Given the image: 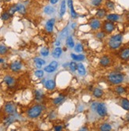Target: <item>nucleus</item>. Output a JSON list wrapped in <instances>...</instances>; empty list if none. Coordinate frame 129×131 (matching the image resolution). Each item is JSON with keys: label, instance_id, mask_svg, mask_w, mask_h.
I'll return each instance as SVG.
<instances>
[{"label": "nucleus", "instance_id": "1", "mask_svg": "<svg viewBox=\"0 0 129 131\" xmlns=\"http://www.w3.org/2000/svg\"><path fill=\"white\" fill-rule=\"evenodd\" d=\"M123 40V36L121 34H116L114 36H111L109 40H108V47L112 50L118 49L121 46Z\"/></svg>", "mask_w": 129, "mask_h": 131}, {"label": "nucleus", "instance_id": "2", "mask_svg": "<svg viewBox=\"0 0 129 131\" xmlns=\"http://www.w3.org/2000/svg\"><path fill=\"white\" fill-rule=\"evenodd\" d=\"M123 80H124L123 74L119 72L111 73L108 76V80L112 84H120L123 82Z\"/></svg>", "mask_w": 129, "mask_h": 131}, {"label": "nucleus", "instance_id": "3", "mask_svg": "<svg viewBox=\"0 0 129 131\" xmlns=\"http://www.w3.org/2000/svg\"><path fill=\"white\" fill-rule=\"evenodd\" d=\"M42 110H43L42 106L37 104V105L33 106L31 108H29V110L27 112V114L30 118H37L41 115Z\"/></svg>", "mask_w": 129, "mask_h": 131}, {"label": "nucleus", "instance_id": "4", "mask_svg": "<svg viewBox=\"0 0 129 131\" xmlns=\"http://www.w3.org/2000/svg\"><path fill=\"white\" fill-rule=\"evenodd\" d=\"M96 112L97 113V114L101 117H105L107 115L108 110H107V108L105 104L104 103H98L97 108H96Z\"/></svg>", "mask_w": 129, "mask_h": 131}, {"label": "nucleus", "instance_id": "5", "mask_svg": "<svg viewBox=\"0 0 129 131\" xmlns=\"http://www.w3.org/2000/svg\"><path fill=\"white\" fill-rule=\"evenodd\" d=\"M115 24H114L112 22L110 21H107L104 22L103 24V30L105 31L106 33H112L114 30H115Z\"/></svg>", "mask_w": 129, "mask_h": 131}, {"label": "nucleus", "instance_id": "6", "mask_svg": "<svg viewBox=\"0 0 129 131\" xmlns=\"http://www.w3.org/2000/svg\"><path fill=\"white\" fill-rule=\"evenodd\" d=\"M16 105L11 102H9L5 105V112L8 114H14L16 113Z\"/></svg>", "mask_w": 129, "mask_h": 131}, {"label": "nucleus", "instance_id": "7", "mask_svg": "<svg viewBox=\"0 0 129 131\" xmlns=\"http://www.w3.org/2000/svg\"><path fill=\"white\" fill-rule=\"evenodd\" d=\"M90 26L93 30H97L101 28V22L98 18H93L90 22Z\"/></svg>", "mask_w": 129, "mask_h": 131}, {"label": "nucleus", "instance_id": "8", "mask_svg": "<svg viewBox=\"0 0 129 131\" xmlns=\"http://www.w3.org/2000/svg\"><path fill=\"white\" fill-rule=\"evenodd\" d=\"M99 63L103 67H107L110 65L111 63V59L110 58L107 56V55H103V56L100 58V61H99Z\"/></svg>", "mask_w": 129, "mask_h": 131}, {"label": "nucleus", "instance_id": "9", "mask_svg": "<svg viewBox=\"0 0 129 131\" xmlns=\"http://www.w3.org/2000/svg\"><path fill=\"white\" fill-rule=\"evenodd\" d=\"M55 23H56V19L55 18L49 19L48 21L46 22L45 28H46V31L48 32H52L53 31V28H54V26H55Z\"/></svg>", "mask_w": 129, "mask_h": 131}, {"label": "nucleus", "instance_id": "10", "mask_svg": "<svg viewBox=\"0 0 129 131\" xmlns=\"http://www.w3.org/2000/svg\"><path fill=\"white\" fill-rule=\"evenodd\" d=\"M11 70L14 72H18L20 70L22 69V63L19 61H14L11 64V66H10Z\"/></svg>", "mask_w": 129, "mask_h": 131}, {"label": "nucleus", "instance_id": "11", "mask_svg": "<svg viewBox=\"0 0 129 131\" xmlns=\"http://www.w3.org/2000/svg\"><path fill=\"white\" fill-rule=\"evenodd\" d=\"M106 18H107L108 21L115 22H117V21L120 20V16L119 14H109L106 15Z\"/></svg>", "mask_w": 129, "mask_h": 131}, {"label": "nucleus", "instance_id": "12", "mask_svg": "<svg viewBox=\"0 0 129 131\" xmlns=\"http://www.w3.org/2000/svg\"><path fill=\"white\" fill-rule=\"evenodd\" d=\"M44 87L48 90H53L56 88V82L53 80H48L44 82Z\"/></svg>", "mask_w": 129, "mask_h": 131}, {"label": "nucleus", "instance_id": "13", "mask_svg": "<svg viewBox=\"0 0 129 131\" xmlns=\"http://www.w3.org/2000/svg\"><path fill=\"white\" fill-rule=\"evenodd\" d=\"M107 15V12H106V10L104 9V8H101V9H98L97 10L96 13V17L98 19H102L104 18Z\"/></svg>", "mask_w": 129, "mask_h": 131}, {"label": "nucleus", "instance_id": "14", "mask_svg": "<svg viewBox=\"0 0 129 131\" xmlns=\"http://www.w3.org/2000/svg\"><path fill=\"white\" fill-rule=\"evenodd\" d=\"M15 116H14V114H9V116L5 118L4 119V124L5 126H10L11 124H12L13 122H14V121H15Z\"/></svg>", "mask_w": 129, "mask_h": 131}, {"label": "nucleus", "instance_id": "15", "mask_svg": "<svg viewBox=\"0 0 129 131\" xmlns=\"http://www.w3.org/2000/svg\"><path fill=\"white\" fill-rule=\"evenodd\" d=\"M77 70H78V74H80L81 76H84V75H85L86 73V68L82 62H79V63L77 64Z\"/></svg>", "mask_w": 129, "mask_h": 131}, {"label": "nucleus", "instance_id": "16", "mask_svg": "<svg viewBox=\"0 0 129 131\" xmlns=\"http://www.w3.org/2000/svg\"><path fill=\"white\" fill-rule=\"evenodd\" d=\"M120 58L123 60L129 59V48H124L120 53Z\"/></svg>", "mask_w": 129, "mask_h": 131}, {"label": "nucleus", "instance_id": "17", "mask_svg": "<svg viewBox=\"0 0 129 131\" xmlns=\"http://www.w3.org/2000/svg\"><path fill=\"white\" fill-rule=\"evenodd\" d=\"M93 95L94 97L99 99V98H101L102 97V96L104 95V92H103V90L101 89V88H95L93 89Z\"/></svg>", "mask_w": 129, "mask_h": 131}, {"label": "nucleus", "instance_id": "18", "mask_svg": "<svg viewBox=\"0 0 129 131\" xmlns=\"http://www.w3.org/2000/svg\"><path fill=\"white\" fill-rule=\"evenodd\" d=\"M67 10V5H66V1L65 0H63L61 5H60V8H59V16L62 18L66 13Z\"/></svg>", "mask_w": 129, "mask_h": 131}, {"label": "nucleus", "instance_id": "19", "mask_svg": "<svg viewBox=\"0 0 129 131\" xmlns=\"http://www.w3.org/2000/svg\"><path fill=\"white\" fill-rule=\"evenodd\" d=\"M68 6L71 10V17L72 18H78V14L77 13L74 11V5L72 2V0H68Z\"/></svg>", "mask_w": 129, "mask_h": 131}, {"label": "nucleus", "instance_id": "20", "mask_svg": "<svg viewBox=\"0 0 129 131\" xmlns=\"http://www.w3.org/2000/svg\"><path fill=\"white\" fill-rule=\"evenodd\" d=\"M120 106L123 110H129V100L126 98H122L120 100Z\"/></svg>", "mask_w": 129, "mask_h": 131}, {"label": "nucleus", "instance_id": "21", "mask_svg": "<svg viewBox=\"0 0 129 131\" xmlns=\"http://www.w3.org/2000/svg\"><path fill=\"white\" fill-rule=\"evenodd\" d=\"M71 56L72 59L74 60V61H80L81 62V61H83V60L85 59V55H83V54H82L80 53H79V54L71 53Z\"/></svg>", "mask_w": 129, "mask_h": 131}, {"label": "nucleus", "instance_id": "22", "mask_svg": "<svg viewBox=\"0 0 129 131\" xmlns=\"http://www.w3.org/2000/svg\"><path fill=\"white\" fill-rule=\"evenodd\" d=\"M62 53H63L62 48H59V47H57V48H55V50L53 51V52H52V56H53V58H59V57L61 56Z\"/></svg>", "mask_w": 129, "mask_h": 131}, {"label": "nucleus", "instance_id": "23", "mask_svg": "<svg viewBox=\"0 0 129 131\" xmlns=\"http://www.w3.org/2000/svg\"><path fill=\"white\" fill-rule=\"evenodd\" d=\"M4 82L8 85V86H12V85L15 83V80H14V78H12L11 76H6L4 78Z\"/></svg>", "mask_w": 129, "mask_h": 131}, {"label": "nucleus", "instance_id": "24", "mask_svg": "<svg viewBox=\"0 0 129 131\" xmlns=\"http://www.w3.org/2000/svg\"><path fill=\"white\" fill-rule=\"evenodd\" d=\"M55 8H54L53 6H45L44 7V13L45 14H47V15H51V14H52L54 12H55Z\"/></svg>", "mask_w": 129, "mask_h": 131}, {"label": "nucleus", "instance_id": "25", "mask_svg": "<svg viewBox=\"0 0 129 131\" xmlns=\"http://www.w3.org/2000/svg\"><path fill=\"white\" fill-rule=\"evenodd\" d=\"M34 62H35V65L37 66V68H41L43 65L45 64V61L44 59L41 58H34Z\"/></svg>", "mask_w": 129, "mask_h": 131}, {"label": "nucleus", "instance_id": "26", "mask_svg": "<svg viewBox=\"0 0 129 131\" xmlns=\"http://www.w3.org/2000/svg\"><path fill=\"white\" fill-rule=\"evenodd\" d=\"M99 129L101 131H109L112 130V126L108 123H103L100 126Z\"/></svg>", "mask_w": 129, "mask_h": 131}, {"label": "nucleus", "instance_id": "27", "mask_svg": "<svg viewBox=\"0 0 129 131\" xmlns=\"http://www.w3.org/2000/svg\"><path fill=\"white\" fill-rule=\"evenodd\" d=\"M44 97V93L41 90H37L35 91V98L37 101H41Z\"/></svg>", "mask_w": 129, "mask_h": 131}, {"label": "nucleus", "instance_id": "28", "mask_svg": "<svg viewBox=\"0 0 129 131\" xmlns=\"http://www.w3.org/2000/svg\"><path fill=\"white\" fill-rule=\"evenodd\" d=\"M17 7H18V12H19L20 14H25L26 13V7L23 4H21V3H18L17 4Z\"/></svg>", "mask_w": 129, "mask_h": 131}, {"label": "nucleus", "instance_id": "29", "mask_svg": "<svg viewBox=\"0 0 129 131\" xmlns=\"http://www.w3.org/2000/svg\"><path fill=\"white\" fill-rule=\"evenodd\" d=\"M66 42H67V45L70 48H74V40L72 38V36H68L66 40Z\"/></svg>", "mask_w": 129, "mask_h": 131}, {"label": "nucleus", "instance_id": "30", "mask_svg": "<svg viewBox=\"0 0 129 131\" xmlns=\"http://www.w3.org/2000/svg\"><path fill=\"white\" fill-rule=\"evenodd\" d=\"M64 99H65V97H64L63 96H59L58 97H56L53 100V104H56V105H58L59 104H61L64 100Z\"/></svg>", "mask_w": 129, "mask_h": 131}, {"label": "nucleus", "instance_id": "31", "mask_svg": "<svg viewBox=\"0 0 129 131\" xmlns=\"http://www.w3.org/2000/svg\"><path fill=\"white\" fill-rule=\"evenodd\" d=\"M115 92L118 94V95H122L126 92V89L123 88L121 85H119V86L116 87L115 88Z\"/></svg>", "mask_w": 129, "mask_h": 131}, {"label": "nucleus", "instance_id": "32", "mask_svg": "<svg viewBox=\"0 0 129 131\" xmlns=\"http://www.w3.org/2000/svg\"><path fill=\"white\" fill-rule=\"evenodd\" d=\"M95 36L98 39V40H103L106 36V32L105 31H101V32H98L96 33Z\"/></svg>", "mask_w": 129, "mask_h": 131}, {"label": "nucleus", "instance_id": "33", "mask_svg": "<svg viewBox=\"0 0 129 131\" xmlns=\"http://www.w3.org/2000/svg\"><path fill=\"white\" fill-rule=\"evenodd\" d=\"M105 6H106L107 9L111 10H112L115 9V3H114L113 2H112V1H107L105 2Z\"/></svg>", "mask_w": 129, "mask_h": 131}, {"label": "nucleus", "instance_id": "34", "mask_svg": "<svg viewBox=\"0 0 129 131\" xmlns=\"http://www.w3.org/2000/svg\"><path fill=\"white\" fill-rule=\"evenodd\" d=\"M68 28L66 27V28H64L63 30L60 33V37L62 39H65V38H67V36H68Z\"/></svg>", "mask_w": 129, "mask_h": 131}, {"label": "nucleus", "instance_id": "35", "mask_svg": "<svg viewBox=\"0 0 129 131\" xmlns=\"http://www.w3.org/2000/svg\"><path fill=\"white\" fill-rule=\"evenodd\" d=\"M17 11H18V7H17V4H16V5H13V6L9 9L8 13L12 16V15H14Z\"/></svg>", "mask_w": 129, "mask_h": 131}, {"label": "nucleus", "instance_id": "36", "mask_svg": "<svg viewBox=\"0 0 129 131\" xmlns=\"http://www.w3.org/2000/svg\"><path fill=\"white\" fill-rule=\"evenodd\" d=\"M41 54L42 56H44V57L48 56V54H49V49L46 47L42 48L41 50Z\"/></svg>", "mask_w": 129, "mask_h": 131}, {"label": "nucleus", "instance_id": "37", "mask_svg": "<svg viewBox=\"0 0 129 131\" xmlns=\"http://www.w3.org/2000/svg\"><path fill=\"white\" fill-rule=\"evenodd\" d=\"M74 51L78 53H81L83 51V46L81 44H78L75 47H74Z\"/></svg>", "mask_w": 129, "mask_h": 131}, {"label": "nucleus", "instance_id": "38", "mask_svg": "<svg viewBox=\"0 0 129 131\" xmlns=\"http://www.w3.org/2000/svg\"><path fill=\"white\" fill-rule=\"evenodd\" d=\"M56 69L52 67V66H50V65L47 66L44 68V71H46L48 73H53L54 71H56Z\"/></svg>", "mask_w": 129, "mask_h": 131}, {"label": "nucleus", "instance_id": "39", "mask_svg": "<svg viewBox=\"0 0 129 131\" xmlns=\"http://www.w3.org/2000/svg\"><path fill=\"white\" fill-rule=\"evenodd\" d=\"M69 66H70V69L72 72H75L77 70V63L75 62H71Z\"/></svg>", "mask_w": 129, "mask_h": 131}, {"label": "nucleus", "instance_id": "40", "mask_svg": "<svg viewBox=\"0 0 129 131\" xmlns=\"http://www.w3.org/2000/svg\"><path fill=\"white\" fill-rule=\"evenodd\" d=\"M11 15L8 12H5L2 14V16H1V18L2 20H3V21H7V20L10 19V18H11Z\"/></svg>", "mask_w": 129, "mask_h": 131}, {"label": "nucleus", "instance_id": "41", "mask_svg": "<svg viewBox=\"0 0 129 131\" xmlns=\"http://www.w3.org/2000/svg\"><path fill=\"white\" fill-rule=\"evenodd\" d=\"M103 0H91V4L93 6H101Z\"/></svg>", "mask_w": 129, "mask_h": 131}, {"label": "nucleus", "instance_id": "42", "mask_svg": "<svg viewBox=\"0 0 129 131\" xmlns=\"http://www.w3.org/2000/svg\"><path fill=\"white\" fill-rule=\"evenodd\" d=\"M7 51H8V49L6 46H4V45H0V54H4L7 52Z\"/></svg>", "mask_w": 129, "mask_h": 131}, {"label": "nucleus", "instance_id": "43", "mask_svg": "<svg viewBox=\"0 0 129 131\" xmlns=\"http://www.w3.org/2000/svg\"><path fill=\"white\" fill-rule=\"evenodd\" d=\"M35 76L38 78H43L44 76V71L41 70H37V71L35 72Z\"/></svg>", "mask_w": 129, "mask_h": 131}, {"label": "nucleus", "instance_id": "44", "mask_svg": "<svg viewBox=\"0 0 129 131\" xmlns=\"http://www.w3.org/2000/svg\"><path fill=\"white\" fill-rule=\"evenodd\" d=\"M50 66H52V67H54V68H56V69H57V67H58V62H56V61H52L50 64H49Z\"/></svg>", "mask_w": 129, "mask_h": 131}, {"label": "nucleus", "instance_id": "45", "mask_svg": "<svg viewBox=\"0 0 129 131\" xmlns=\"http://www.w3.org/2000/svg\"><path fill=\"white\" fill-rule=\"evenodd\" d=\"M56 112H52L50 115H49V118H50L51 119H54V118H56Z\"/></svg>", "mask_w": 129, "mask_h": 131}, {"label": "nucleus", "instance_id": "46", "mask_svg": "<svg viewBox=\"0 0 129 131\" xmlns=\"http://www.w3.org/2000/svg\"><path fill=\"white\" fill-rule=\"evenodd\" d=\"M97 102H93L92 104H91V108L94 110H96V108H97Z\"/></svg>", "mask_w": 129, "mask_h": 131}, {"label": "nucleus", "instance_id": "47", "mask_svg": "<svg viewBox=\"0 0 129 131\" xmlns=\"http://www.w3.org/2000/svg\"><path fill=\"white\" fill-rule=\"evenodd\" d=\"M54 130H56V131H59V130H63V127L61 126H55V127H54Z\"/></svg>", "mask_w": 129, "mask_h": 131}, {"label": "nucleus", "instance_id": "48", "mask_svg": "<svg viewBox=\"0 0 129 131\" xmlns=\"http://www.w3.org/2000/svg\"><path fill=\"white\" fill-rule=\"evenodd\" d=\"M58 2H59V0H50V2H51L52 5H55V4H56Z\"/></svg>", "mask_w": 129, "mask_h": 131}, {"label": "nucleus", "instance_id": "49", "mask_svg": "<svg viewBox=\"0 0 129 131\" xmlns=\"http://www.w3.org/2000/svg\"><path fill=\"white\" fill-rule=\"evenodd\" d=\"M56 45L57 47H59V45H60V40H57L56 43Z\"/></svg>", "mask_w": 129, "mask_h": 131}, {"label": "nucleus", "instance_id": "50", "mask_svg": "<svg viewBox=\"0 0 129 131\" xmlns=\"http://www.w3.org/2000/svg\"><path fill=\"white\" fill-rule=\"evenodd\" d=\"M126 120L127 121V122H129V113H127L126 114Z\"/></svg>", "mask_w": 129, "mask_h": 131}, {"label": "nucleus", "instance_id": "51", "mask_svg": "<svg viewBox=\"0 0 129 131\" xmlns=\"http://www.w3.org/2000/svg\"><path fill=\"white\" fill-rule=\"evenodd\" d=\"M126 18H127V21H129V12L127 14V16H126Z\"/></svg>", "mask_w": 129, "mask_h": 131}, {"label": "nucleus", "instance_id": "52", "mask_svg": "<svg viewBox=\"0 0 129 131\" xmlns=\"http://www.w3.org/2000/svg\"><path fill=\"white\" fill-rule=\"evenodd\" d=\"M4 62V59L0 58V63H2V62Z\"/></svg>", "mask_w": 129, "mask_h": 131}, {"label": "nucleus", "instance_id": "53", "mask_svg": "<svg viewBox=\"0 0 129 131\" xmlns=\"http://www.w3.org/2000/svg\"><path fill=\"white\" fill-rule=\"evenodd\" d=\"M76 24V23H74V24H72V28H74V27H75V26H76V24Z\"/></svg>", "mask_w": 129, "mask_h": 131}, {"label": "nucleus", "instance_id": "54", "mask_svg": "<svg viewBox=\"0 0 129 131\" xmlns=\"http://www.w3.org/2000/svg\"><path fill=\"white\" fill-rule=\"evenodd\" d=\"M68 65H69L68 63H66V64H64V65H63V66H64V67H66V66H67Z\"/></svg>", "mask_w": 129, "mask_h": 131}, {"label": "nucleus", "instance_id": "55", "mask_svg": "<svg viewBox=\"0 0 129 131\" xmlns=\"http://www.w3.org/2000/svg\"><path fill=\"white\" fill-rule=\"evenodd\" d=\"M4 1H6V2H10L11 0H4Z\"/></svg>", "mask_w": 129, "mask_h": 131}]
</instances>
